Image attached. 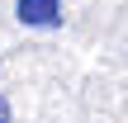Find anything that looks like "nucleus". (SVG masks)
<instances>
[{
    "mask_svg": "<svg viewBox=\"0 0 128 123\" xmlns=\"http://www.w3.org/2000/svg\"><path fill=\"white\" fill-rule=\"evenodd\" d=\"M0 123H10V100L0 95Z\"/></svg>",
    "mask_w": 128,
    "mask_h": 123,
    "instance_id": "obj_2",
    "label": "nucleus"
},
{
    "mask_svg": "<svg viewBox=\"0 0 128 123\" xmlns=\"http://www.w3.org/2000/svg\"><path fill=\"white\" fill-rule=\"evenodd\" d=\"M19 19L28 28H52L62 19V0H19Z\"/></svg>",
    "mask_w": 128,
    "mask_h": 123,
    "instance_id": "obj_1",
    "label": "nucleus"
}]
</instances>
